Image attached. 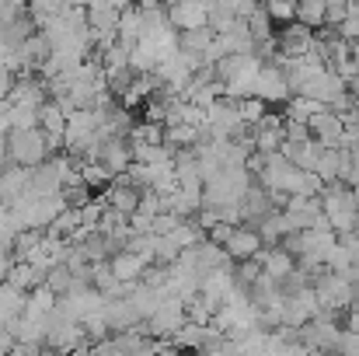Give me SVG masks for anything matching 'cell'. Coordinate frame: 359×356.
I'll return each instance as SVG.
<instances>
[{
  "label": "cell",
  "instance_id": "obj_5",
  "mask_svg": "<svg viewBox=\"0 0 359 356\" xmlns=\"http://www.w3.org/2000/svg\"><path fill=\"white\" fill-rule=\"evenodd\" d=\"M255 98H262L269 109H276V105H286L290 98H293V91H290V84H286V77H283V70L276 67V63H262V70H258V77H255V91H251Z\"/></svg>",
  "mask_w": 359,
  "mask_h": 356
},
{
  "label": "cell",
  "instance_id": "obj_3",
  "mask_svg": "<svg viewBox=\"0 0 359 356\" xmlns=\"http://www.w3.org/2000/svg\"><path fill=\"white\" fill-rule=\"evenodd\" d=\"M314 294H318V304H321V311L325 315H346L349 308H353V279L349 276H339V272H318L314 276Z\"/></svg>",
  "mask_w": 359,
  "mask_h": 356
},
{
  "label": "cell",
  "instance_id": "obj_22",
  "mask_svg": "<svg viewBox=\"0 0 359 356\" xmlns=\"http://www.w3.org/2000/svg\"><path fill=\"white\" fill-rule=\"evenodd\" d=\"M53 308V290L49 286H42V290H35L32 294V301H28V318L32 322H39V318H46V311Z\"/></svg>",
  "mask_w": 359,
  "mask_h": 356
},
{
  "label": "cell",
  "instance_id": "obj_27",
  "mask_svg": "<svg viewBox=\"0 0 359 356\" xmlns=\"http://www.w3.org/2000/svg\"><path fill=\"white\" fill-rule=\"evenodd\" d=\"M349 192H353V203H356V210H359V185H349Z\"/></svg>",
  "mask_w": 359,
  "mask_h": 356
},
{
  "label": "cell",
  "instance_id": "obj_20",
  "mask_svg": "<svg viewBox=\"0 0 359 356\" xmlns=\"http://www.w3.org/2000/svg\"><path fill=\"white\" fill-rule=\"evenodd\" d=\"M238 112H241V119H244V126H258V122L265 119V112H269V105L251 95V98H241L238 102Z\"/></svg>",
  "mask_w": 359,
  "mask_h": 356
},
{
  "label": "cell",
  "instance_id": "obj_12",
  "mask_svg": "<svg viewBox=\"0 0 359 356\" xmlns=\"http://www.w3.org/2000/svg\"><path fill=\"white\" fill-rule=\"evenodd\" d=\"M255 258L262 262V272H265V276H272V279H279V283L297 269V258H293L290 251H283L279 244H276V248H262Z\"/></svg>",
  "mask_w": 359,
  "mask_h": 356
},
{
  "label": "cell",
  "instance_id": "obj_1",
  "mask_svg": "<svg viewBox=\"0 0 359 356\" xmlns=\"http://www.w3.org/2000/svg\"><path fill=\"white\" fill-rule=\"evenodd\" d=\"M321 213H325V220H328V228L335 235L356 231L359 210H356V203H353V192H349L346 182H328L321 189Z\"/></svg>",
  "mask_w": 359,
  "mask_h": 356
},
{
  "label": "cell",
  "instance_id": "obj_30",
  "mask_svg": "<svg viewBox=\"0 0 359 356\" xmlns=\"http://www.w3.org/2000/svg\"><path fill=\"white\" fill-rule=\"evenodd\" d=\"M318 4H325V0H318Z\"/></svg>",
  "mask_w": 359,
  "mask_h": 356
},
{
  "label": "cell",
  "instance_id": "obj_24",
  "mask_svg": "<svg viewBox=\"0 0 359 356\" xmlns=\"http://www.w3.org/2000/svg\"><path fill=\"white\" fill-rule=\"evenodd\" d=\"M349 157H353V168H349V178H346V185H359V143L349 150Z\"/></svg>",
  "mask_w": 359,
  "mask_h": 356
},
{
  "label": "cell",
  "instance_id": "obj_23",
  "mask_svg": "<svg viewBox=\"0 0 359 356\" xmlns=\"http://www.w3.org/2000/svg\"><path fill=\"white\" fill-rule=\"evenodd\" d=\"M349 4L353 0H325V28H339L349 18Z\"/></svg>",
  "mask_w": 359,
  "mask_h": 356
},
{
  "label": "cell",
  "instance_id": "obj_21",
  "mask_svg": "<svg viewBox=\"0 0 359 356\" xmlns=\"http://www.w3.org/2000/svg\"><path fill=\"white\" fill-rule=\"evenodd\" d=\"M67 7V0H28V14H32V21H35V28L46 21V18H53V14H60Z\"/></svg>",
  "mask_w": 359,
  "mask_h": 356
},
{
  "label": "cell",
  "instance_id": "obj_8",
  "mask_svg": "<svg viewBox=\"0 0 359 356\" xmlns=\"http://www.w3.org/2000/svg\"><path fill=\"white\" fill-rule=\"evenodd\" d=\"M168 25L178 28V32L203 28V25H210V11L199 0H182V4H171L168 7Z\"/></svg>",
  "mask_w": 359,
  "mask_h": 356
},
{
  "label": "cell",
  "instance_id": "obj_13",
  "mask_svg": "<svg viewBox=\"0 0 359 356\" xmlns=\"http://www.w3.org/2000/svg\"><path fill=\"white\" fill-rule=\"evenodd\" d=\"M28 171H32V168H21V164H14V161H7V164L0 168V199H4V203H14L18 196L28 192Z\"/></svg>",
  "mask_w": 359,
  "mask_h": 356
},
{
  "label": "cell",
  "instance_id": "obj_10",
  "mask_svg": "<svg viewBox=\"0 0 359 356\" xmlns=\"http://www.w3.org/2000/svg\"><path fill=\"white\" fill-rule=\"evenodd\" d=\"M98 164H105L112 175H122L129 164H133V150H129V140L122 136H109L102 140V150H98Z\"/></svg>",
  "mask_w": 359,
  "mask_h": 356
},
{
  "label": "cell",
  "instance_id": "obj_11",
  "mask_svg": "<svg viewBox=\"0 0 359 356\" xmlns=\"http://www.w3.org/2000/svg\"><path fill=\"white\" fill-rule=\"evenodd\" d=\"M262 248H265V244H262L258 231H255V228H244V224L234 228L231 237H227V244H224V251H227L234 262H241V258H255Z\"/></svg>",
  "mask_w": 359,
  "mask_h": 356
},
{
  "label": "cell",
  "instance_id": "obj_2",
  "mask_svg": "<svg viewBox=\"0 0 359 356\" xmlns=\"http://www.w3.org/2000/svg\"><path fill=\"white\" fill-rule=\"evenodd\" d=\"M49 154H53L49 150V140H46V133L39 126H32V129H11L7 133V161H14L21 168H35Z\"/></svg>",
  "mask_w": 359,
  "mask_h": 356
},
{
  "label": "cell",
  "instance_id": "obj_25",
  "mask_svg": "<svg viewBox=\"0 0 359 356\" xmlns=\"http://www.w3.org/2000/svg\"><path fill=\"white\" fill-rule=\"evenodd\" d=\"M11 265H14V262H11V251H4V248H0V279L11 272Z\"/></svg>",
  "mask_w": 359,
  "mask_h": 356
},
{
  "label": "cell",
  "instance_id": "obj_17",
  "mask_svg": "<svg viewBox=\"0 0 359 356\" xmlns=\"http://www.w3.org/2000/svg\"><path fill=\"white\" fill-rule=\"evenodd\" d=\"M297 4H300V0H262V7H265V14H269V21H272L276 28L297 21Z\"/></svg>",
  "mask_w": 359,
  "mask_h": 356
},
{
  "label": "cell",
  "instance_id": "obj_26",
  "mask_svg": "<svg viewBox=\"0 0 359 356\" xmlns=\"http://www.w3.org/2000/svg\"><path fill=\"white\" fill-rule=\"evenodd\" d=\"M136 7H164V0H140Z\"/></svg>",
  "mask_w": 359,
  "mask_h": 356
},
{
  "label": "cell",
  "instance_id": "obj_6",
  "mask_svg": "<svg viewBox=\"0 0 359 356\" xmlns=\"http://www.w3.org/2000/svg\"><path fill=\"white\" fill-rule=\"evenodd\" d=\"M311 42H314V32L304 28V25H297V21L276 28V56H283V60L304 56V53L311 49Z\"/></svg>",
  "mask_w": 359,
  "mask_h": 356
},
{
  "label": "cell",
  "instance_id": "obj_14",
  "mask_svg": "<svg viewBox=\"0 0 359 356\" xmlns=\"http://www.w3.org/2000/svg\"><path fill=\"white\" fill-rule=\"evenodd\" d=\"M109 269H112V276L119 279V283H126V279H136L143 269H147V262L140 258V255H133V251H116L112 255V262H109Z\"/></svg>",
  "mask_w": 359,
  "mask_h": 356
},
{
  "label": "cell",
  "instance_id": "obj_16",
  "mask_svg": "<svg viewBox=\"0 0 359 356\" xmlns=\"http://www.w3.org/2000/svg\"><path fill=\"white\" fill-rule=\"evenodd\" d=\"M112 171L105 168V164H98V161H91V164H81V182L88 185V192L91 196H102L109 185H112Z\"/></svg>",
  "mask_w": 359,
  "mask_h": 356
},
{
  "label": "cell",
  "instance_id": "obj_4",
  "mask_svg": "<svg viewBox=\"0 0 359 356\" xmlns=\"http://www.w3.org/2000/svg\"><path fill=\"white\" fill-rule=\"evenodd\" d=\"M206 126H210V133L217 140H238V136H244L251 129V126H244L238 102H231V98H220V102H213L206 109Z\"/></svg>",
  "mask_w": 359,
  "mask_h": 356
},
{
  "label": "cell",
  "instance_id": "obj_9",
  "mask_svg": "<svg viewBox=\"0 0 359 356\" xmlns=\"http://www.w3.org/2000/svg\"><path fill=\"white\" fill-rule=\"evenodd\" d=\"M307 129H311V136H314L318 143H325V147H342V133H346V126H342V119L335 116V112L321 109L318 116L307 119Z\"/></svg>",
  "mask_w": 359,
  "mask_h": 356
},
{
  "label": "cell",
  "instance_id": "obj_28",
  "mask_svg": "<svg viewBox=\"0 0 359 356\" xmlns=\"http://www.w3.org/2000/svg\"><path fill=\"white\" fill-rule=\"evenodd\" d=\"M154 356H175V353H157V346H154Z\"/></svg>",
  "mask_w": 359,
  "mask_h": 356
},
{
  "label": "cell",
  "instance_id": "obj_7",
  "mask_svg": "<svg viewBox=\"0 0 359 356\" xmlns=\"http://www.w3.org/2000/svg\"><path fill=\"white\" fill-rule=\"evenodd\" d=\"M4 102L39 109V105H46V102H49V88H46V81H42V77H35V74H18V77H14V88H11V95H7Z\"/></svg>",
  "mask_w": 359,
  "mask_h": 356
},
{
  "label": "cell",
  "instance_id": "obj_19",
  "mask_svg": "<svg viewBox=\"0 0 359 356\" xmlns=\"http://www.w3.org/2000/svg\"><path fill=\"white\" fill-rule=\"evenodd\" d=\"M248 32H251V39H255V42H276V25L269 21L265 7H258V11L248 18Z\"/></svg>",
  "mask_w": 359,
  "mask_h": 356
},
{
  "label": "cell",
  "instance_id": "obj_18",
  "mask_svg": "<svg viewBox=\"0 0 359 356\" xmlns=\"http://www.w3.org/2000/svg\"><path fill=\"white\" fill-rule=\"evenodd\" d=\"M297 25H304V28H311V32L325 28V4H318V0H300V4H297Z\"/></svg>",
  "mask_w": 359,
  "mask_h": 356
},
{
  "label": "cell",
  "instance_id": "obj_29",
  "mask_svg": "<svg viewBox=\"0 0 359 356\" xmlns=\"http://www.w3.org/2000/svg\"><path fill=\"white\" fill-rule=\"evenodd\" d=\"M356 235H359V220H356Z\"/></svg>",
  "mask_w": 359,
  "mask_h": 356
},
{
  "label": "cell",
  "instance_id": "obj_15",
  "mask_svg": "<svg viewBox=\"0 0 359 356\" xmlns=\"http://www.w3.org/2000/svg\"><path fill=\"white\" fill-rule=\"evenodd\" d=\"M217 39V32L210 28V25H203V28H189V32H178V49H185V53H196L199 60H203V53L210 49V42Z\"/></svg>",
  "mask_w": 359,
  "mask_h": 356
}]
</instances>
